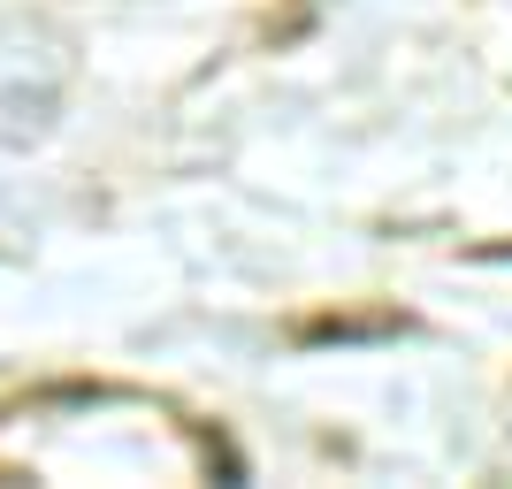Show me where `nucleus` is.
Segmentation results:
<instances>
[]
</instances>
